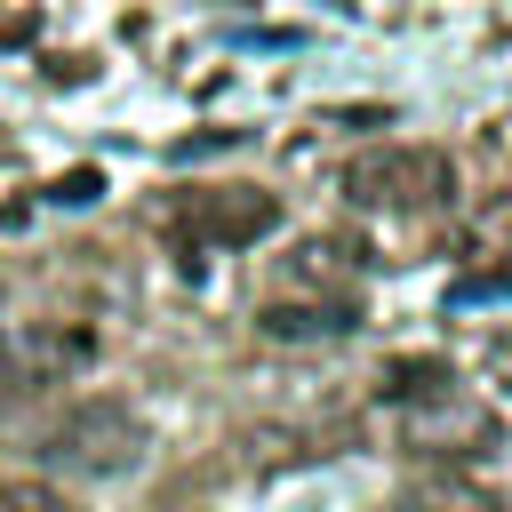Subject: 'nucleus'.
<instances>
[{
    "mask_svg": "<svg viewBox=\"0 0 512 512\" xmlns=\"http://www.w3.org/2000/svg\"><path fill=\"white\" fill-rule=\"evenodd\" d=\"M488 360H496V376H504V392H512V336H496V352H488Z\"/></svg>",
    "mask_w": 512,
    "mask_h": 512,
    "instance_id": "10",
    "label": "nucleus"
},
{
    "mask_svg": "<svg viewBox=\"0 0 512 512\" xmlns=\"http://www.w3.org/2000/svg\"><path fill=\"white\" fill-rule=\"evenodd\" d=\"M0 512H72V504L48 480H0Z\"/></svg>",
    "mask_w": 512,
    "mask_h": 512,
    "instance_id": "8",
    "label": "nucleus"
},
{
    "mask_svg": "<svg viewBox=\"0 0 512 512\" xmlns=\"http://www.w3.org/2000/svg\"><path fill=\"white\" fill-rule=\"evenodd\" d=\"M344 192L360 208H432V200L456 192V168L432 144H384V152H360L344 168Z\"/></svg>",
    "mask_w": 512,
    "mask_h": 512,
    "instance_id": "1",
    "label": "nucleus"
},
{
    "mask_svg": "<svg viewBox=\"0 0 512 512\" xmlns=\"http://www.w3.org/2000/svg\"><path fill=\"white\" fill-rule=\"evenodd\" d=\"M256 328L264 336H336V328H352V304H264Z\"/></svg>",
    "mask_w": 512,
    "mask_h": 512,
    "instance_id": "6",
    "label": "nucleus"
},
{
    "mask_svg": "<svg viewBox=\"0 0 512 512\" xmlns=\"http://www.w3.org/2000/svg\"><path fill=\"white\" fill-rule=\"evenodd\" d=\"M392 512H504V496H496V488H480V480L440 472V480H416Z\"/></svg>",
    "mask_w": 512,
    "mask_h": 512,
    "instance_id": "4",
    "label": "nucleus"
},
{
    "mask_svg": "<svg viewBox=\"0 0 512 512\" xmlns=\"http://www.w3.org/2000/svg\"><path fill=\"white\" fill-rule=\"evenodd\" d=\"M136 448H144V424L120 408V400H88V408H72L56 432H48V456L56 464H72V472H128L136 464Z\"/></svg>",
    "mask_w": 512,
    "mask_h": 512,
    "instance_id": "2",
    "label": "nucleus"
},
{
    "mask_svg": "<svg viewBox=\"0 0 512 512\" xmlns=\"http://www.w3.org/2000/svg\"><path fill=\"white\" fill-rule=\"evenodd\" d=\"M464 248L488 264V272H504L512 264V192H496V200H480V216H472V232H464Z\"/></svg>",
    "mask_w": 512,
    "mask_h": 512,
    "instance_id": "7",
    "label": "nucleus"
},
{
    "mask_svg": "<svg viewBox=\"0 0 512 512\" xmlns=\"http://www.w3.org/2000/svg\"><path fill=\"white\" fill-rule=\"evenodd\" d=\"M280 224V200L272 192H200L184 208V240L192 248H248Z\"/></svg>",
    "mask_w": 512,
    "mask_h": 512,
    "instance_id": "3",
    "label": "nucleus"
},
{
    "mask_svg": "<svg viewBox=\"0 0 512 512\" xmlns=\"http://www.w3.org/2000/svg\"><path fill=\"white\" fill-rule=\"evenodd\" d=\"M96 192H104V176H96V168H72V176H56V184H48V200H64V208H88Z\"/></svg>",
    "mask_w": 512,
    "mask_h": 512,
    "instance_id": "9",
    "label": "nucleus"
},
{
    "mask_svg": "<svg viewBox=\"0 0 512 512\" xmlns=\"http://www.w3.org/2000/svg\"><path fill=\"white\" fill-rule=\"evenodd\" d=\"M88 352H96V344H88L80 328H72V336H64V328H32V336L16 344L24 376H64V368H88Z\"/></svg>",
    "mask_w": 512,
    "mask_h": 512,
    "instance_id": "5",
    "label": "nucleus"
}]
</instances>
